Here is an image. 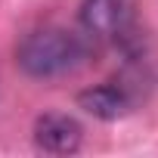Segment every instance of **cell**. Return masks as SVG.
<instances>
[{
  "mask_svg": "<svg viewBox=\"0 0 158 158\" xmlns=\"http://www.w3.org/2000/svg\"><path fill=\"white\" fill-rule=\"evenodd\" d=\"M81 139H84V127L71 115L50 112V115H40L34 124V143L50 155H74L81 149Z\"/></svg>",
  "mask_w": 158,
  "mask_h": 158,
  "instance_id": "obj_3",
  "label": "cell"
},
{
  "mask_svg": "<svg viewBox=\"0 0 158 158\" xmlns=\"http://www.w3.org/2000/svg\"><path fill=\"white\" fill-rule=\"evenodd\" d=\"M90 56L87 34H77L68 28H40L31 31L19 50L16 62L28 77H62L74 68H81L84 59Z\"/></svg>",
  "mask_w": 158,
  "mask_h": 158,
  "instance_id": "obj_1",
  "label": "cell"
},
{
  "mask_svg": "<svg viewBox=\"0 0 158 158\" xmlns=\"http://www.w3.org/2000/svg\"><path fill=\"white\" fill-rule=\"evenodd\" d=\"M77 106L84 112H90L93 118H102V121H118L130 112L133 99L127 93V87L121 84H99V87H90L77 96Z\"/></svg>",
  "mask_w": 158,
  "mask_h": 158,
  "instance_id": "obj_4",
  "label": "cell"
},
{
  "mask_svg": "<svg viewBox=\"0 0 158 158\" xmlns=\"http://www.w3.org/2000/svg\"><path fill=\"white\" fill-rule=\"evenodd\" d=\"M77 19L87 37L127 44L136 31V0H81Z\"/></svg>",
  "mask_w": 158,
  "mask_h": 158,
  "instance_id": "obj_2",
  "label": "cell"
}]
</instances>
